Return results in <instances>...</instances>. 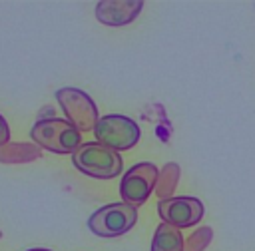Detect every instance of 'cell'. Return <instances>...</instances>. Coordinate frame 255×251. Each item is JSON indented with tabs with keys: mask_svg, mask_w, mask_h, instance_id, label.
<instances>
[{
	"mask_svg": "<svg viewBox=\"0 0 255 251\" xmlns=\"http://www.w3.org/2000/svg\"><path fill=\"white\" fill-rule=\"evenodd\" d=\"M211 237H213L211 227H199V229H195V231L185 239L183 251H203V249L209 245Z\"/></svg>",
	"mask_w": 255,
	"mask_h": 251,
	"instance_id": "obj_12",
	"label": "cell"
},
{
	"mask_svg": "<svg viewBox=\"0 0 255 251\" xmlns=\"http://www.w3.org/2000/svg\"><path fill=\"white\" fill-rule=\"evenodd\" d=\"M94 135L98 143L114 151H126L139 141V126L135 124V120L128 116L110 114L98 120Z\"/></svg>",
	"mask_w": 255,
	"mask_h": 251,
	"instance_id": "obj_4",
	"label": "cell"
},
{
	"mask_svg": "<svg viewBox=\"0 0 255 251\" xmlns=\"http://www.w3.org/2000/svg\"><path fill=\"white\" fill-rule=\"evenodd\" d=\"M157 173H159V169L149 161L131 165L122 175V181H120V197L124 199V203L131 205L135 209L139 205H143L145 199L151 195V191H155Z\"/></svg>",
	"mask_w": 255,
	"mask_h": 251,
	"instance_id": "obj_6",
	"label": "cell"
},
{
	"mask_svg": "<svg viewBox=\"0 0 255 251\" xmlns=\"http://www.w3.org/2000/svg\"><path fill=\"white\" fill-rule=\"evenodd\" d=\"M137 221V209L118 201L96 209L88 219V229L98 237H120L128 233Z\"/></svg>",
	"mask_w": 255,
	"mask_h": 251,
	"instance_id": "obj_3",
	"label": "cell"
},
{
	"mask_svg": "<svg viewBox=\"0 0 255 251\" xmlns=\"http://www.w3.org/2000/svg\"><path fill=\"white\" fill-rule=\"evenodd\" d=\"M28 251H52V249H42V247H34V249H28Z\"/></svg>",
	"mask_w": 255,
	"mask_h": 251,
	"instance_id": "obj_14",
	"label": "cell"
},
{
	"mask_svg": "<svg viewBox=\"0 0 255 251\" xmlns=\"http://www.w3.org/2000/svg\"><path fill=\"white\" fill-rule=\"evenodd\" d=\"M56 100L66 116V120L78 129V131H88L94 129L98 124V108L94 100L78 90V88H60L56 92Z\"/></svg>",
	"mask_w": 255,
	"mask_h": 251,
	"instance_id": "obj_5",
	"label": "cell"
},
{
	"mask_svg": "<svg viewBox=\"0 0 255 251\" xmlns=\"http://www.w3.org/2000/svg\"><path fill=\"white\" fill-rule=\"evenodd\" d=\"M8 141H10V127H8V122L0 116V147Z\"/></svg>",
	"mask_w": 255,
	"mask_h": 251,
	"instance_id": "obj_13",
	"label": "cell"
},
{
	"mask_svg": "<svg viewBox=\"0 0 255 251\" xmlns=\"http://www.w3.org/2000/svg\"><path fill=\"white\" fill-rule=\"evenodd\" d=\"M143 8L141 0H102L96 4V18L106 26H128Z\"/></svg>",
	"mask_w": 255,
	"mask_h": 251,
	"instance_id": "obj_8",
	"label": "cell"
},
{
	"mask_svg": "<svg viewBox=\"0 0 255 251\" xmlns=\"http://www.w3.org/2000/svg\"><path fill=\"white\" fill-rule=\"evenodd\" d=\"M179 173H181V169H179V165L175 161H169L159 169L157 181H155V195L159 199L173 197V191H175L177 181H179Z\"/></svg>",
	"mask_w": 255,
	"mask_h": 251,
	"instance_id": "obj_11",
	"label": "cell"
},
{
	"mask_svg": "<svg viewBox=\"0 0 255 251\" xmlns=\"http://www.w3.org/2000/svg\"><path fill=\"white\" fill-rule=\"evenodd\" d=\"M0 237H2V231H0Z\"/></svg>",
	"mask_w": 255,
	"mask_h": 251,
	"instance_id": "obj_15",
	"label": "cell"
},
{
	"mask_svg": "<svg viewBox=\"0 0 255 251\" xmlns=\"http://www.w3.org/2000/svg\"><path fill=\"white\" fill-rule=\"evenodd\" d=\"M183 243L185 241H183L181 229L161 221L153 231L149 251H183Z\"/></svg>",
	"mask_w": 255,
	"mask_h": 251,
	"instance_id": "obj_9",
	"label": "cell"
},
{
	"mask_svg": "<svg viewBox=\"0 0 255 251\" xmlns=\"http://www.w3.org/2000/svg\"><path fill=\"white\" fill-rule=\"evenodd\" d=\"M80 133L68 120L60 118H40L30 129L32 141L52 153H74L82 145Z\"/></svg>",
	"mask_w": 255,
	"mask_h": 251,
	"instance_id": "obj_2",
	"label": "cell"
},
{
	"mask_svg": "<svg viewBox=\"0 0 255 251\" xmlns=\"http://www.w3.org/2000/svg\"><path fill=\"white\" fill-rule=\"evenodd\" d=\"M157 213L163 223H169L177 229L193 227L203 217V203L191 195H173L169 199L157 201Z\"/></svg>",
	"mask_w": 255,
	"mask_h": 251,
	"instance_id": "obj_7",
	"label": "cell"
},
{
	"mask_svg": "<svg viewBox=\"0 0 255 251\" xmlns=\"http://www.w3.org/2000/svg\"><path fill=\"white\" fill-rule=\"evenodd\" d=\"M42 155V147L36 143H14L8 141L0 147L2 163H28Z\"/></svg>",
	"mask_w": 255,
	"mask_h": 251,
	"instance_id": "obj_10",
	"label": "cell"
},
{
	"mask_svg": "<svg viewBox=\"0 0 255 251\" xmlns=\"http://www.w3.org/2000/svg\"><path fill=\"white\" fill-rule=\"evenodd\" d=\"M72 163L78 171L94 179H114L124 167L120 151H114L98 141L82 143L72 153Z\"/></svg>",
	"mask_w": 255,
	"mask_h": 251,
	"instance_id": "obj_1",
	"label": "cell"
}]
</instances>
